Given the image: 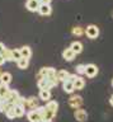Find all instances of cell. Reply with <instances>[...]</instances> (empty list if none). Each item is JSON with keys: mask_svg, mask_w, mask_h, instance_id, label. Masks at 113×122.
<instances>
[{"mask_svg": "<svg viewBox=\"0 0 113 122\" xmlns=\"http://www.w3.org/2000/svg\"><path fill=\"white\" fill-rule=\"evenodd\" d=\"M85 86V80L81 78V76H76V79L74 80V89L80 90Z\"/></svg>", "mask_w": 113, "mask_h": 122, "instance_id": "ac0fdd59", "label": "cell"}, {"mask_svg": "<svg viewBox=\"0 0 113 122\" xmlns=\"http://www.w3.org/2000/svg\"><path fill=\"white\" fill-rule=\"evenodd\" d=\"M39 122H47V121H44V120H41Z\"/></svg>", "mask_w": 113, "mask_h": 122, "instance_id": "836d02e7", "label": "cell"}, {"mask_svg": "<svg viewBox=\"0 0 113 122\" xmlns=\"http://www.w3.org/2000/svg\"><path fill=\"white\" fill-rule=\"evenodd\" d=\"M0 102H3V97H1V95H0Z\"/></svg>", "mask_w": 113, "mask_h": 122, "instance_id": "d6a6232c", "label": "cell"}, {"mask_svg": "<svg viewBox=\"0 0 113 122\" xmlns=\"http://www.w3.org/2000/svg\"><path fill=\"white\" fill-rule=\"evenodd\" d=\"M12 57H13V61H19L22 59V55H20V50L19 48H14L12 50Z\"/></svg>", "mask_w": 113, "mask_h": 122, "instance_id": "603a6c76", "label": "cell"}, {"mask_svg": "<svg viewBox=\"0 0 113 122\" xmlns=\"http://www.w3.org/2000/svg\"><path fill=\"white\" fill-rule=\"evenodd\" d=\"M112 85H113V80H112Z\"/></svg>", "mask_w": 113, "mask_h": 122, "instance_id": "e575fe53", "label": "cell"}, {"mask_svg": "<svg viewBox=\"0 0 113 122\" xmlns=\"http://www.w3.org/2000/svg\"><path fill=\"white\" fill-rule=\"evenodd\" d=\"M75 56H76V55H75V53L71 51L70 47H69V48H65V50L62 51V59L66 60V61H73V60L75 59Z\"/></svg>", "mask_w": 113, "mask_h": 122, "instance_id": "4fadbf2b", "label": "cell"}, {"mask_svg": "<svg viewBox=\"0 0 113 122\" xmlns=\"http://www.w3.org/2000/svg\"><path fill=\"white\" fill-rule=\"evenodd\" d=\"M74 117H75V120H76L78 122H85L86 120H88V112H86L85 109H81V108L75 109Z\"/></svg>", "mask_w": 113, "mask_h": 122, "instance_id": "ba28073f", "label": "cell"}, {"mask_svg": "<svg viewBox=\"0 0 113 122\" xmlns=\"http://www.w3.org/2000/svg\"><path fill=\"white\" fill-rule=\"evenodd\" d=\"M69 71H66V70H59V71H56V79L59 80V81H65V80L69 79Z\"/></svg>", "mask_w": 113, "mask_h": 122, "instance_id": "5bb4252c", "label": "cell"}, {"mask_svg": "<svg viewBox=\"0 0 113 122\" xmlns=\"http://www.w3.org/2000/svg\"><path fill=\"white\" fill-rule=\"evenodd\" d=\"M51 98V92L50 90H39V99L43 102H48Z\"/></svg>", "mask_w": 113, "mask_h": 122, "instance_id": "ffe728a7", "label": "cell"}, {"mask_svg": "<svg viewBox=\"0 0 113 122\" xmlns=\"http://www.w3.org/2000/svg\"><path fill=\"white\" fill-rule=\"evenodd\" d=\"M14 108V113H15V117H23L25 113V107L22 104H15L13 107Z\"/></svg>", "mask_w": 113, "mask_h": 122, "instance_id": "e0dca14e", "label": "cell"}, {"mask_svg": "<svg viewBox=\"0 0 113 122\" xmlns=\"http://www.w3.org/2000/svg\"><path fill=\"white\" fill-rule=\"evenodd\" d=\"M59 84V80L54 78V79H48V78H41L37 81L39 90H51L54 86H56Z\"/></svg>", "mask_w": 113, "mask_h": 122, "instance_id": "6da1fadb", "label": "cell"}, {"mask_svg": "<svg viewBox=\"0 0 113 122\" xmlns=\"http://www.w3.org/2000/svg\"><path fill=\"white\" fill-rule=\"evenodd\" d=\"M71 33H73L74 36H76V37H80V36H83V34L85 33V30L83 29L81 27H74L73 30H71Z\"/></svg>", "mask_w": 113, "mask_h": 122, "instance_id": "d4e9b609", "label": "cell"}, {"mask_svg": "<svg viewBox=\"0 0 113 122\" xmlns=\"http://www.w3.org/2000/svg\"><path fill=\"white\" fill-rule=\"evenodd\" d=\"M75 71H76L79 75H80V74H84V72H85V65H83V64L78 65V66L75 67Z\"/></svg>", "mask_w": 113, "mask_h": 122, "instance_id": "83f0119b", "label": "cell"}, {"mask_svg": "<svg viewBox=\"0 0 113 122\" xmlns=\"http://www.w3.org/2000/svg\"><path fill=\"white\" fill-rule=\"evenodd\" d=\"M3 56H4L5 61H13V57H12V50L6 48L4 52H3Z\"/></svg>", "mask_w": 113, "mask_h": 122, "instance_id": "484cf974", "label": "cell"}, {"mask_svg": "<svg viewBox=\"0 0 113 122\" xmlns=\"http://www.w3.org/2000/svg\"><path fill=\"white\" fill-rule=\"evenodd\" d=\"M9 92H10V88H9V85H6V84L0 83V95H1L3 98H4L5 95L9 93Z\"/></svg>", "mask_w": 113, "mask_h": 122, "instance_id": "7402d4cb", "label": "cell"}, {"mask_svg": "<svg viewBox=\"0 0 113 122\" xmlns=\"http://www.w3.org/2000/svg\"><path fill=\"white\" fill-rule=\"evenodd\" d=\"M38 13L41 15H50L52 13L51 4H41L39 8H38Z\"/></svg>", "mask_w": 113, "mask_h": 122, "instance_id": "8fae6325", "label": "cell"}, {"mask_svg": "<svg viewBox=\"0 0 113 122\" xmlns=\"http://www.w3.org/2000/svg\"><path fill=\"white\" fill-rule=\"evenodd\" d=\"M39 5H41L39 0H27L25 1V8L29 11H38Z\"/></svg>", "mask_w": 113, "mask_h": 122, "instance_id": "30bf717a", "label": "cell"}, {"mask_svg": "<svg viewBox=\"0 0 113 122\" xmlns=\"http://www.w3.org/2000/svg\"><path fill=\"white\" fill-rule=\"evenodd\" d=\"M5 62H6V61H5V59H4V56L0 55V66H1V65H4Z\"/></svg>", "mask_w": 113, "mask_h": 122, "instance_id": "f546056e", "label": "cell"}, {"mask_svg": "<svg viewBox=\"0 0 113 122\" xmlns=\"http://www.w3.org/2000/svg\"><path fill=\"white\" fill-rule=\"evenodd\" d=\"M27 118L29 122H39L42 120V116L38 112V109H32V111H28L27 112Z\"/></svg>", "mask_w": 113, "mask_h": 122, "instance_id": "52a82bcc", "label": "cell"}, {"mask_svg": "<svg viewBox=\"0 0 113 122\" xmlns=\"http://www.w3.org/2000/svg\"><path fill=\"white\" fill-rule=\"evenodd\" d=\"M20 97L22 95L18 93V90H15V89H10V92L8 94L5 95L4 98H3V101L4 102H6L8 104H12V106H15V104H18V102H19V99H20Z\"/></svg>", "mask_w": 113, "mask_h": 122, "instance_id": "7a4b0ae2", "label": "cell"}, {"mask_svg": "<svg viewBox=\"0 0 113 122\" xmlns=\"http://www.w3.org/2000/svg\"><path fill=\"white\" fill-rule=\"evenodd\" d=\"M39 99L36 98V97H28L25 98V104L24 107L28 108V111H32V109H37L39 107Z\"/></svg>", "mask_w": 113, "mask_h": 122, "instance_id": "5b68a950", "label": "cell"}, {"mask_svg": "<svg viewBox=\"0 0 113 122\" xmlns=\"http://www.w3.org/2000/svg\"><path fill=\"white\" fill-rule=\"evenodd\" d=\"M17 65H18V67H19V69H27L28 65H29V60L22 57L19 61H17Z\"/></svg>", "mask_w": 113, "mask_h": 122, "instance_id": "cb8c5ba5", "label": "cell"}, {"mask_svg": "<svg viewBox=\"0 0 113 122\" xmlns=\"http://www.w3.org/2000/svg\"><path fill=\"white\" fill-rule=\"evenodd\" d=\"M84 30H85L86 36H88L89 38H92V40H94V38H97L98 36H99V28H98L97 25H94V24H89Z\"/></svg>", "mask_w": 113, "mask_h": 122, "instance_id": "8992f818", "label": "cell"}, {"mask_svg": "<svg viewBox=\"0 0 113 122\" xmlns=\"http://www.w3.org/2000/svg\"><path fill=\"white\" fill-rule=\"evenodd\" d=\"M69 106L74 109H79L83 106V97L81 95H78V94L71 95L69 99Z\"/></svg>", "mask_w": 113, "mask_h": 122, "instance_id": "277c9868", "label": "cell"}, {"mask_svg": "<svg viewBox=\"0 0 113 122\" xmlns=\"http://www.w3.org/2000/svg\"><path fill=\"white\" fill-rule=\"evenodd\" d=\"M52 0H39V3L41 4H51Z\"/></svg>", "mask_w": 113, "mask_h": 122, "instance_id": "4dcf8cb0", "label": "cell"}, {"mask_svg": "<svg viewBox=\"0 0 113 122\" xmlns=\"http://www.w3.org/2000/svg\"><path fill=\"white\" fill-rule=\"evenodd\" d=\"M46 107L48 109H51L52 112H57V109H59V103L56 102V101H48L47 102V104H46Z\"/></svg>", "mask_w": 113, "mask_h": 122, "instance_id": "44dd1931", "label": "cell"}, {"mask_svg": "<svg viewBox=\"0 0 113 122\" xmlns=\"http://www.w3.org/2000/svg\"><path fill=\"white\" fill-rule=\"evenodd\" d=\"M0 74H1V71H0Z\"/></svg>", "mask_w": 113, "mask_h": 122, "instance_id": "8d00e7d4", "label": "cell"}, {"mask_svg": "<svg viewBox=\"0 0 113 122\" xmlns=\"http://www.w3.org/2000/svg\"><path fill=\"white\" fill-rule=\"evenodd\" d=\"M13 107H14V106H13ZM13 107H12V108H10V109L8 111V112L5 113V116L8 117L9 120H13V118H17V117H15V113H14V108H13Z\"/></svg>", "mask_w": 113, "mask_h": 122, "instance_id": "4316f807", "label": "cell"}, {"mask_svg": "<svg viewBox=\"0 0 113 122\" xmlns=\"http://www.w3.org/2000/svg\"><path fill=\"white\" fill-rule=\"evenodd\" d=\"M56 71H57V70H55L54 67H48V66H46V67H42V69L39 70V72H38V76H37V78H38V79H41V78L54 79V78H56Z\"/></svg>", "mask_w": 113, "mask_h": 122, "instance_id": "3957f363", "label": "cell"}, {"mask_svg": "<svg viewBox=\"0 0 113 122\" xmlns=\"http://www.w3.org/2000/svg\"><path fill=\"white\" fill-rule=\"evenodd\" d=\"M0 83L9 85V83H12V75L9 72H1L0 74Z\"/></svg>", "mask_w": 113, "mask_h": 122, "instance_id": "d6986e66", "label": "cell"}, {"mask_svg": "<svg viewBox=\"0 0 113 122\" xmlns=\"http://www.w3.org/2000/svg\"><path fill=\"white\" fill-rule=\"evenodd\" d=\"M112 17H113V13H112Z\"/></svg>", "mask_w": 113, "mask_h": 122, "instance_id": "d590c367", "label": "cell"}, {"mask_svg": "<svg viewBox=\"0 0 113 122\" xmlns=\"http://www.w3.org/2000/svg\"><path fill=\"white\" fill-rule=\"evenodd\" d=\"M6 50V47H5V45L3 43V42H0V55H3V52H4Z\"/></svg>", "mask_w": 113, "mask_h": 122, "instance_id": "f1b7e54d", "label": "cell"}, {"mask_svg": "<svg viewBox=\"0 0 113 122\" xmlns=\"http://www.w3.org/2000/svg\"><path fill=\"white\" fill-rule=\"evenodd\" d=\"M70 48H71V51H73V52L75 53V55H78V53L83 52V45H81L79 41L73 42V43L70 45Z\"/></svg>", "mask_w": 113, "mask_h": 122, "instance_id": "9a60e30c", "label": "cell"}, {"mask_svg": "<svg viewBox=\"0 0 113 122\" xmlns=\"http://www.w3.org/2000/svg\"><path fill=\"white\" fill-rule=\"evenodd\" d=\"M62 89H64V92L65 93H67V94H71L75 90L74 89V83L71 81V80H65V81H62Z\"/></svg>", "mask_w": 113, "mask_h": 122, "instance_id": "7c38bea8", "label": "cell"}, {"mask_svg": "<svg viewBox=\"0 0 113 122\" xmlns=\"http://www.w3.org/2000/svg\"><path fill=\"white\" fill-rule=\"evenodd\" d=\"M19 50H20L22 57H23V59H28L29 60V57L32 56V48L29 47V46H23V47L19 48Z\"/></svg>", "mask_w": 113, "mask_h": 122, "instance_id": "2e32d148", "label": "cell"}, {"mask_svg": "<svg viewBox=\"0 0 113 122\" xmlns=\"http://www.w3.org/2000/svg\"><path fill=\"white\" fill-rule=\"evenodd\" d=\"M109 102H111V104L113 106V95H112V97H111V99H109Z\"/></svg>", "mask_w": 113, "mask_h": 122, "instance_id": "1f68e13d", "label": "cell"}, {"mask_svg": "<svg viewBox=\"0 0 113 122\" xmlns=\"http://www.w3.org/2000/svg\"><path fill=\"white\" fill-rule=\"evenodd\" d=\"M84 74L88 76V78H94V76L98 74V67H97V65H94V64L85 65V72H84Z\"/></svg>", "mask_w": 113, "mask_h": 122, "instance_id": "9c48e42d", "label": "cell"}]
</instances>
